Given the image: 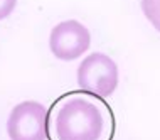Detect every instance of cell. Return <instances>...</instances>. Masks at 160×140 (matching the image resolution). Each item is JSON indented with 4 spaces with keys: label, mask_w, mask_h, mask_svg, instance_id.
Segmentation results:
<instances>
[{
    "label": "cell",
    "mask_w": 160,
    "mask_h": 140,
    "mask_svg": "<svg viewBox=\"0 0 160 140\" xmlns=\"http://www.w3.org/2000/svg\"><path fill=\"white\" fill-rule=\"evenodd\" d=\"M103 127L101 111L84 98L64 101L56 117L58 140H99Z\"/></svg>",
    "instance_id": "6da1fadb"
},
{
    "label": "cell",
    "mask_w": 160,
    "mask_h": 140,
    "mask_svg": "<svg viewBox=\"0 0 160 140\" xmlns=\"http://www.w3.org/2000/svg\"><path fill=\"white\" fill-rule=\"evenodd\" d=\"M78 85L94 96H110L118 86V66L103 52L89 54L78 68Z\"/></svg>",
    "instance_id": "7a4b0ae2"
},
{
    "label": "cell",
    "mask_w": 160,
    "mask_h": 140,
    "mask_svg": "<svg viewBox=\"0 0 160 140\" xmlns=\"http://www.w3.org/2000/svg\"><path fill=\"white\" fill-rule=\"evenodd\" d=\"M49 113L39 101H22L12 108L7 120L10 140H47Z\"/></svg>",
    "instance_id": "3957f363"
},
{
    "label": "cell",
    "mask_w": 160,
    "mask_h": 140,
    "mask_svg": "<svg viewBox=\"0 0 160 140\" xmlns=\"http://www.w3.org/2000/svg\"><path fill=\"white\" fill-rule=\"evenodd\" d=\"M91 44V34L78 20H64L52 27L49 36L51 52L61 61H74L83 56Z\"/></svg>",
    "instance_id": "277c9868"
},
{
    "label": "cell",
    "mask_w": 160,
    "mask_h": 140,
    "mask_svg": "<svg viewBox=\"0 0 160 140\" xmlns=\"http://www.w3.org/2000/svg\"><path fill=\"white\" fill-rule=\"evenodd\" d=\"M142 12L160 32V0H142Z\"/></svg>",
    "instance_id": "5b68a950"
},
{
    "label": "cell",
    "mask_w": 160,
    "mask_h": 140,
    "mask_svg": "<svg viewBox=\"0 0 160 140\" xmlns=\"http://www.w3.org/2000/svg\"><path fill=\"white\" fill-rule=\"evenodd\" d=\"M15 5H17V0H0V20L7 19L14 12Z\"/></svg>",
    "instance_id": "8992f818"
}]
</instances>
